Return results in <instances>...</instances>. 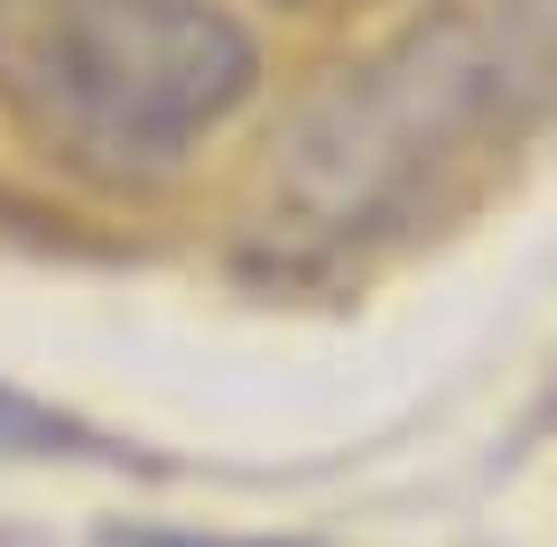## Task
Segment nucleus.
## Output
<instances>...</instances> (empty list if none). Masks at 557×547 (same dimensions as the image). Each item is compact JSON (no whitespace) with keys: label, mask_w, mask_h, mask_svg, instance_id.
Returning <instances> with one entry per match:
<instances>
[{"label":"nucleus","mask_w":557,"mask_h":547,"mask_svg":"<svg viewBox=\"0 0 557 547\" xmlns=\"http://www.w3.org/2000/svg\"><path fill=\"white\" fill-rule=\"evenodd\" d=\"M288 10H344V0H288Z\"/></svg>","instance_id":"obj_5"},{"label":"nucleus","mask_w":557,"mask_h":547,"mask_svg":"<svg viewBox=\"0 0 557 547\" xmlns=\"http://www.w3.org/2000/svg\"><path fill=\"white\" fill-rule=\"evenodd\" d=\"M65 455H84V464H121L112 436H94L84 418H65V409H47V399H28V390L0 381V464H65Z\"/></svg>","instance_id":"obj_3"},{"label":"nucleus","mask_w":557,"mask_h":547,"mask_svg":"<svg viewBox=\"0 0 557 547\" xmlns=\"http://www.w3.org/2000/svg\"><path fill=\"white\" fill-rule=\"evenodd\" d=\"M0 547H10V538H0Z\"/></svg>","instance_id":"obj_6"},{"label":"nucleus","mask_w":557,"mask_h":547,"mask_svg":"<svg viewBox=\"0 0 557 547\" xmlns=\"http://www.w3.org/2000/svg\"><path fill=\"white\" fill-rule=\"evenodd\" d=\"M251 84L260 47L214 0H0V112L84 176L177 167Z\"/></svg>","instance_id":"obj_2"},{"label":"nucleus","mask_w":557,"mask_h":547,"mask_svg":"<svg viewBox=\"0 0 557 547\" xmlns=\"http://www.w3.org/2000/svg\"><path fill=\"white\" fill-rule=\"evenodd\" d=\"M557 112V0H446L344 65L260 176V251L307 270L428 223Z\"/></svg>","instance_id":"obj_1"},{"label":"nucleus","mask_w":557,"mask_h":547,"mask_svg":"<svg viewBox=\"0 0 557 547\" xmlns=\"http://www.w3.org/2000/svg\"><path fill=\"white\" fill-rule=\"evenodd\" d=\"M102 547H317V538H177V529H112Z\"/></svg>","instance_id":"obj_4"}]
</instances>
